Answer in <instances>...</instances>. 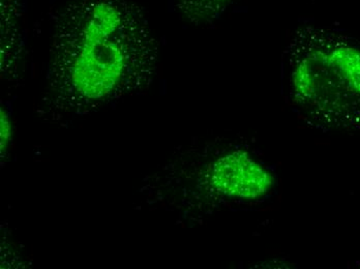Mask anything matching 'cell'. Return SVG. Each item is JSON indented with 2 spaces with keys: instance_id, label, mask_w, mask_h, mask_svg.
Wrapping results in <instances>:
<instances>
[{
  "instance_id": "obj_1",
  "label": "cell",
  "mask_w": 360,
  "mask_h": 269,
  "mask_svg": "<svg viewBox=\"0 0 360 269\" xmlns=\"http://www.w3.org/2000/svg\"><path fill=\"white\" fill-rule=\"evenodd\" d=\"M45 102L84 114L150 84L158 46L133 0H65L52 16Z\"/></svg>"
},
{
  "instance_id": "obj_2",
  "label": "cell",
  "mask_w": 360,
  "mask_h": 269,
  "mask_svg": "<svg viewBox=\"0 0 360 269\" xmlns=\"http://www.w3.org/2000/svg\"><path fill=\"white\" fill-rule=\"evenodd\" d=\"M287 84L298 116L318 129L360 126V45L314 26L286 51Z\"/></svg>"
},
{
  "instance_id": "obj_3",
  "label": "cell",
  "mask_w": 360,
  "mask_h": 269,
  "mask_svg": "<svg viewBox=\"0 0 360 269\" xmlns=\"http://www.w3.org/2000/svg\"><path fill=\"white\" fill-rule=\"evenodd\" d=\"M203 183L219 198L245 204L262 202L276 187L271 170L249 150L239 147L210 162Z\"/></svg>"
},
{
  "instance_id": "obj_4",
  "label": "cell",
  "mask_w": 360,
  "mask_h": 269,
  "mask_svg": "<svg viewBox=\"0 0 360 269\" xmlns=\"http://www.w3.org/2000/svg\"><path fill=\"white\" fill-rule=\"evenodd\" d=\"M237 0H176L180 17L195 25L210 24L219 19Z\"/></svg>"
},
{
  "instance_id": "obj_5",
  "label": "cell",
  "mask_w": 360,
  "mask_h": 269,
  "mask_svg": "<svg viewBox=\"0 0 360 269\" xmlns=\"http://www.w3.org/2000/svg\"><path fill=\"white\" fill-rule=\"evenodd\" d=\"M13 124L10 114L4 108L0 109V152L1 157H4L11 142H12Z\"/></svg>"
}]
</instances>
